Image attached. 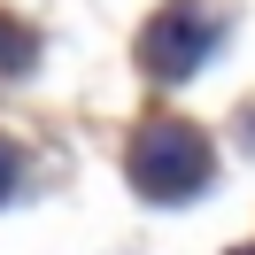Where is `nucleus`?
<instances>
[{
  "mask_svg": "<svg viewBox=\"0 0 255 255\" xmlns=\"http://www.w3.org/2000/svg\"><path fill=\"white\" fill-rule=\"evenodd\" d=\"M217 31L224 23L209 16V0H162L155 16H147V31H139V70L162 78V85L193 78L209 62V47H217Z\"/></svg>",
  "mask_w": 255,
  "mask_h": 255,
  "instance_id": "2",
  "label": "nucleus"
},
{
  "mask_svg": "<svg viewBox=\"0 0 255 255\" xmlns=\"http://www.w3.org/2000/svg\"><path fill=\"white\" fill-rule=\"evenodd\" d=\"M16 70H31V31H16L0 16V78H16Z\"/></svg>",
  "mask_w": 255,
  "mask_h": 255,
  "instance_id": "3",
  "label": "nucleus"
},
{
  "mask_svg": "<svg viewBox=\"0 0 255 255\" xmlns=\"http://www.w3.org/2000/svg\"><path fill=\"white\" fill-rule=\"evenodd\" d=\"M232 255H255V248H232Z\"/></svg>",
  "mask_w": 255,
  "mask_h": 255,
  "instance_id": "5",
  "label": "nucleus"
},
{
  "mask_svg": "<svg viewBox=\"0 0 255 255\" xmlns=\"http://www.w3.org/2000/svg\"><path fill=\"white\" fill-rule=\"evenodd\" d=\"M131 186L147 193V201H193V193L209 186V170H217V155H209V139L186 124V116H147L139 131H131Z\"/></svg>",
  "mask_w": 255,
  "mask_h": 255,
  "instance_id": "1",
  "label": "nucleus"
},
{
  "mask_svg": "<svg viewBox=\"0 0 255 255\" xmlns=\"http://www.w3.org/2000/svg\"><path fill=\"white\" fill-rule=\"evenodd\" d=\"M16 186H23V162H16V147L0 139V201H8V193H16Z\"/></svg>",
  "mask_w": 255,
  "mask_h": 255,
  "instance_id": "4",
  "label": "nucleus"
}]
</instances>
